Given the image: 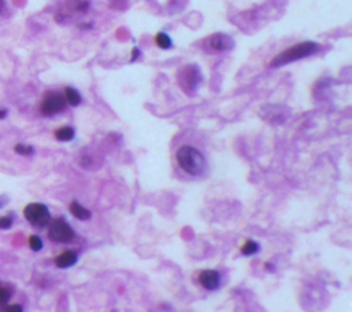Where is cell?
Masks as SVG:
<instances>
[{"label":"cell","mask_w":352,"mask_h":312,"mask_svg":"<svg viewBox=\"0 0 352 312\" xmlns=\"http://www.w3.org/2000/svg\"><path fill=\"white\" fill-rule=\"evenodd\" d=\"M10 292L7 290V289H4V287H0V304L1 306H4V304H7V301L10 300Z\"/></svg>","instance_id":"obj_18"},{"label":"cell","mask_w":352,"mask_h":312,"mask_svg":"<svg viewBox=\"0 0 352 312\" xmlns=\"http://www.w3.org/2000/svg\"><path fill=\"white\" fill-rule=\"evenodd\" d=\"M14 152L21 154V156H32L35 153V149L32 146L24 145V143H18V145L14 146Z\"/></svg>","instance_id":"obj_16"},{"label":"cell","mask_w":352,"mask_h":312,"mask_svg":"<svg viewBox=\"0 0 352 312\" xmlns=\"http://www.w3.org/2000/svg\"><path fill=\"white\" fill-rule=\"evenodd\" d=\"M260 252V245L253 241V239H248L246 242L243 243V246L241 248V253L243 256H253Z\"/></svg>","instance_id":"obj_12"},{"label":"cell","mask_w":352,"mask_h":312,"mask_svg":"<svg viewBox=\"0 0 352 312\" xmlns=\"http://www.w3.org/2000/svg\"><path fill=\"white\" fill-rule=\"evenodd\" d=\"M0 7H1V0H0Z\"/></svg>","instance_id":"obj_24"},{"label":"cell","mask_w":352,"mask_h":312,"mask_svg":"<svg viewBox=\"0 0 352 312\" xmlns=\"http://www.w3.org/2000/svg\"><path fill=\"white\" fill-rule=\"evenodd\" d=\"M139 55H141V50H139L138 47H135L132 52H131V59H129V61H131V62H135V61L139 58Z\"/></svg>","instance_id":"obj_20"},{"label":"cell","mask_w":352,"mask_h":312,"mask_svg":"<svg viewBox=\"0 0 352 312\" xmlns=\"http://www.w3.org/2000/svg\"><path fill=\"white\" fill-rule=\"evenodd\" d=\"M266 268H267V270H270V271H275V268L273 267V266H271L270 263H267V264H266Z\"/></svg>","instance_id":"obj_23"},{"label":"cell","mask_w":352,"mask_h":312,"mask_svg":"<svg viewBox=\"0 0 352 312\" xmlns=\"http://www.w3.org/2000/svg\"><path fill=\"white\" fill-rule=\"evenodd\" d=\"M319 50V45L314 43V41H303V43H299V44L292 45L290 48L282 51L279 55H276L273 61L270 66L271 68H279V66H283V65L292 64V62H296V61H300L303 58L311 57L316 54Z\"/></svg>","instance_id":"obj_2"},{"label":"cell","mask_w":352,"mask_h":312,"mask_svg":"<svg viewBox=\"0 0 352 312\" xmlns=\"http://www.w3.org/2000/svg\"><path fill=\"white\" fill-rule=\"evenodd\" d=\"M50 227H48V238L54 241V242L66 243L71 242L72 239L75 238V231L71 227V224L66 223L64 219H55L50 222Z\"/></svg>","instance_id":"obj_4"},{"label":"cell","mask_w":352,"mask_h":312,"mask_svg":"<svg viewBox=\"0 0 352 312\" xmlns=\"http://www.w3.org/2000/svg\"><path fill=\"white\" fill-rule=\"evenodd\" d=\"M154 40H156V44L158 45L160 48H162V50H169L172 47V40H171V38L168 36L167 33H157Z\"/></svg>","instance_id":"obj_14"},{"label":"cell","mask_w":352,"mask_h":312,"mask_svg":"<svg viewBox=\"0 0 352 312\" xmlns=\"http://www.w3.org/2000/svg\"><path fill=\"white\" fill-rule=\"evenodd\" d=\"M176 159H178L180 168L192 176L201 175L206 166V159H205L204 154L197 150L196 147L187 146V145L182 146L176 152Z\"/></svg>","instance_id":"obj_1"},{"label":"cell","mask_w":352,"mask_h":312,"mask_svg":"<svg viewBox=\"0 0 352 312\" xmlns=\"http://www.w3.org/2000/svg\"><path fill=\"white\" fill-rule=\"evenodd\" d=\"M6 116H7V112H6V110H3V109H0V120H1V118H4Z\"/></svg>","instance_id":"obj_21"},{"label":"cell","mask_w":352,"mask_h":312,"mask_svg":"<svg viewBox=\"0 0 352 312\" xmlns=\"http://www.w3.org/2000/svg\"><path fill=\"white\" fill-rule=\"evenodd\" d=\"M65 99L66 102L69 103L71 106H78L81 103V95L77 89L72 88V87H66L65 88Z\"/></svg>","instance_id":"obj_11"},{"label":"cell","mask_w":352,"mask_h":312,"mask_svg":"<svg viewBox=\"0 0 352 312\" xmlns=\"http://www.w3.org/2000/svg\"><path fill=\"white\" fill-rule=\"evenodd\" d=\"M28 242H29V248L32 249L33 252H40L43 249V241L39 235H31Z\"/></svg>","instance_id":"obj_15"},{"label":"cell","mask_w":352,"mask_h":312,"mask_svg":"<svg viewBox=\"0 0 352 312\" xmlns=\"http://www.w3.org/2000/svg\"><path fill=\"white\" fill-rule=\"evenodd\" d=\"M13 226V219L8 216L0 217V229L1 230H8Z\"/></svg>","instance_id":"obj_17"},{"label":"cell","mask_w":352,"mask_h":312,"mask_svg":"<svg viewBox=\"0 0 352 312\" xmlns=\"http://www.w3.org/2000/svg\"><path fill=\"white\" fill-rule=\"evenodd\" d=\"M202 77L197 66L190 65V66H186L183 69L180 70L179 73V83L182 85V88L185 91H193V89L197 88V85L201 83Z\"/></svg>","instance_id":"obj_6"},{"label":"cell","mask_w":352,"mask_h":312,"mask_svg":"<svg viewBox=\"0 0 352 312\" xmlns=\"http://www.w3.org/2000/svg\"><path fill=\"white\" fill-rule=\"evenodd\" d=\"M24 216L29 223L36 227H45L51 222V213L48 208L44 204H39V202L26 205L24 209Z\"/></svg>","instance_id":"obj_3"},{"label":"cell","mask_w":352,"mask_h":312,"mask_svg":"<svg viewBox=\"0 0 352 312\" xmlns=\"http://www.w3.org/2000/svg\"><path fill=\"white\" fill-rule=\"evenodd\" d=\"M65 105H66V99L64 95H61L59 92H48L41 102L40 112L44 116L58 115L64 110Z\"/></svg>","instance_id":"obj_5"},{"label":"cell","mask_w":352,"mask_h":312,"mask_svg":"<svg viewBox=\"0 0 352 312\" xmlns=\"http://www.w3.org/2000/svg\"><path fill=\"white\" fill-rule=\"evenodd\" d=\"M198 282L206 290H216L220 286V274L216 270H204L199 273Z\"/></svg>","instance_id":"obj_7"},{"label":"cell","mask_w":352,"mask_h":312,"mask_svg":"<svg viewBox=\"0 0 352 312\" xmlns=\"http://www.w3.org/2000/svg\"><path fill=\"white\" fill-rule=\"evenodd\" d=\"M55 138L61 142H69L75 138V129L72 127H62L55 131Z\"/></svg>","instance_id":"obj_13"},{"label":"cell","mask_w":352,"mask_h":312,"mask_svg":"<svg viewBox=\"0 0 352 312\" xmlns=\"http://www.w3.org/2000/svg\"><path fill=\"white\" fill-rule=\"evenodd\" d=\"M7 202V198L4 197H0V208H3V205Z\"/></svg>","instance_id":"obj_22"},{"label":"cell","mask_w":352,"mask_h":312,"mask_svg":"<svg viewBox=\"0 0 352 312\" xmlns=\"http://www.w3.org/2000/svg\"><path fill=\"white\" fill-rule=\"evenodd\" d=\"M209 44L216 51H229L234 47V40L224 33H215L209 40Z\"/></svg>","instance_id":"obj_8"},{"label":"cell","mask_w":352,"mask_h":312,"mask_svg":"<svg viewBox=\"0 0 352 312\" xmlns=\"http://www.w3.org/2000/svg\"><path fill=\"white\" fill-rule=\"evenodd\" d=\"M69 210H71L72 215L76 219H78V220H88L92 216L91 210L87 209L81 204H78L77 201H72L71 205H69Z\"/></svg>","instance_id":"obj_10"},{"label":"cell","mask_w":352,"mask_h":312,"mask_svg":"<svg viewBox=\"0 0 352 312\" xmlns=\"http://www.w3.org/2000/svg\"><path fill=\"white\" fill-rule=\"evenodd\" d=\"M77 253L75 250H66L62 255H59L55 259V266L58 268H69L77 263Z\"/></svg>","instance_id":"obj_9"},{"label":"cell","mask_w":352,"mask_h":312,"mask_svg":"<svg viewBox=\"0 0 352 312\" xmlns=\"http://www.w3.org/2000/svg\"><path fill=\"white\" fill-rule=\"evenodd\" d=\"M1 310L7 312H21L22 311V307L19 306V304H13V306H6V304H4Z\"/></svg>","instance_id":"obj_19"}]
</instances>
